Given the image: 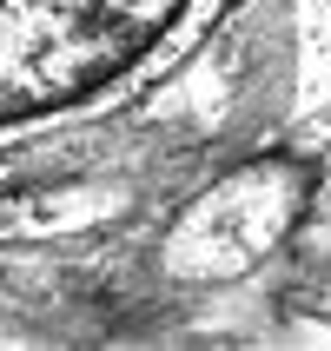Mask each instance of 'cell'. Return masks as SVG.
<instances>
[{"label": "cell", "instance_id": "1", "mask_svg": "<svg viewBox=\"0 0 331 351\" xmlns=\"http://www.w3.org/2000/svg\"><path fill=\"white\" fill-rule=\"evenodd\" d=\"M219 14L225 0H0V139L113 113Z\"/></svg>", "mask_w": 331, "mask_h": 351}, {"label": "cell", "instance_id": "2", "mask_svg": "<svg viewBox=\"0 0 331 351\" xmlns=\"http://www.w3.org/2000/svg\"><path fill=\"white\" fill-rule=\"evenodd\" d=\"M298 206H305L298 166H285V159L245 166L179 213V226L166 232V265L179 278H232L292 232Z\"/></svg>", "mask_w": 331, "mask_h": 351}]
</instances>
